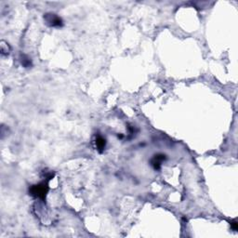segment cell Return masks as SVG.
<instances>
[{
  "label": "cell",
  "instance_id": "cell-2",
  "mask_svg": "<svg viewBox=\"0 0 238 238\" xmlns=\"http://www.w3.org/2000/svg\"><path fill=\"white\" fill-rule=\"evenodd\" d=\"M48 22H51L50 24H51L52 26H58V25L62 24V20H60L59 17L55 16L54 14H50L49 15V18L48 19Z\"/></svg>",
  "mask_w": 238,
  "mask_h": 238
},
{
  "label": "cell",
  "instance_id": "cell-4",
  "mask_svg": "<svg viewBox=\"0 0 238 238\" xmlns=\"http://www.w3.org/2000/svg\"><path fill=\"white\" fill-rule=\"evenodd\" d=\"M163 156L164 155H154V157L153 161H152V163H153V165L154 166L155 168H159V166L161 164V161L164 159Z\"/></svg>",
  "mask_w": 238,
  "mask_h": 238
},
{
  "label": "cell",
  "instance_id": "cell-1",
  "mask_svg": "<svg viewBox=\"0 0 238 238\" xmlns=\"http://www.w3.org/2000/svg\"><path fill=\"white\" fill-rule=\"evenodd\" d=\"M31 194L34 196L40 197V198H45L46 194L48 192V187L47 184L45 183H41V184H37V185H34L31 190Z\"/></svg>",
  "mask_w": 238,
  "mask_h": 238
},
{
  "label": "cell",
  "instance_id": "cell-5",
  "mask_svg": "<svg viewBox=\"0 0 238 238\" xmlns=\"http://www.w3.org/2000/svg\"><path fill=\"white\" fill-rule=\"evenodd\" d=\"M232 228H234V230H237V223H236V221H234V222H232Z\"/></svg>",
  "mask_w": 238,
  "mask_h": 238
},
{
  "label": "cell",
  "instance_id": "cell-3",
  "mask_svg": "<svg viewBox=\"0 0 238 238\" xmlns=\"http://www.w3.org/2000/svg\"><path fill=\"white\" fill-rule=\"evenodd\" d=\"M105 140L103 138V137H98L97 140H96V145H97V147L99 149L100 152H102L104 147H105Z\"/></svg>",
  "mask_w": 238,
  "mask_h": 238
}]
</instances>
